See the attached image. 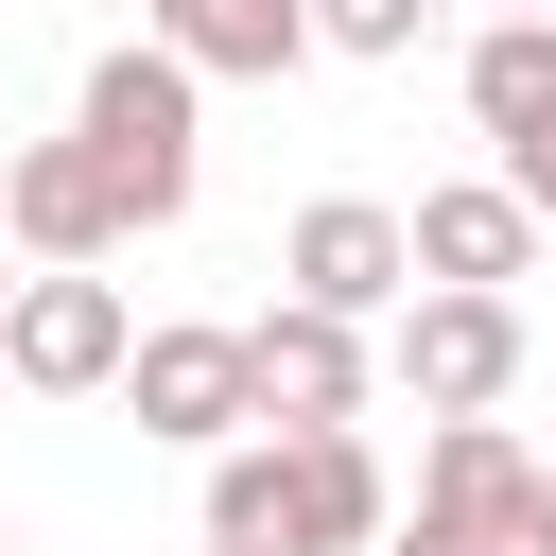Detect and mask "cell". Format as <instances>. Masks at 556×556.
Returning a JSON list of instances; mask_svg holds the SVG:
<instances>
[{"label":"cell","instance_id":"cell-19","mask_svg":"<svg viewBox=\"0 0 556 556\" xmlns=\"http://www.w3.org/2000/svg\"><path fill=\"white\" fill-rule=\"evenodd\" d=\"M0 295H17V261H0Z\"/></svg>","mask_w":556,"mask_h":556},{"label":"cell","instance_id":"cell-7","mask_svg":"<svg viewBox=\"0 0 556 556\" xmlns=\"http://www.w3.org/2000/svg\"><path fill=\"white\" fill-rule=\"evenodd\" d=\"M400 243H417V295H504V278L539 261V208H521L504 174H452V191L400 208Z\"/></svg>","mask_w":556,"mask_h":556},{"label":"cell","instance_id":"cell-8","mask_svg":"<svg viewBox=\"0 0 556 556\" xmlns=\"http://www.w3.org/2000/svg\"><path fill=\"white\" fill-rule=\"evenodd\" d=\"M243 382H261V417H278V434H330V417H365V330L278 295V313L243 330Z\"/></svg>","mask_w":556,"mask_h":556},{"label":"cell","instance_id":"cell-18","mask_svg":"<svg viewBox=\"0 0 556 556\" xmlns=\"http://www.w3.org/2000/svg\"><path fill=\"white\" fill-rule=\"evenodd\" d=\"M191 556H243V539H191Z\"/></svg>","mask_w":556,"mask_h":556},{"label":"cell","instance_id":"cell-13","mask_svg":"<svg viewBox=\"0 0 556 556\" xmlns=\"http://www.w3.org/2000/svg\"><path fill=\"white\" fill-rule=\"evenodd\" d=\"M434 0H313V52H417Z\"/></svg>","mask_w":556,"mask_h":556},{"label":"cell","instance_id":"cell-16","mask_svg":"<svg viewBox=\"0 0 556 556\" xmlns=\"http://www.w3.org/2000/svg\"><path fill=\"white\" fill-rule=\"evenodd\" d=\"M504 556H556V469H539V486L504 504Z\"/></svg>","mask_w":556,"mask_h":556},{"label":"cell","instance_id":"cell-6","mask_svg":"<svg viewBox=\"0 0 556 556\" xmlns=\"http://www.w3.org/2000/svg\"><path fill=\"white\" fill-rule=\"evenodd\" d=\"M122 400H139V434H156V452H226V434L261 417L243 330H139V348H122Z\"/></svg>","mask_w":556,"mask_h":556},{"label":"cell","instance_id":"cell-3","mask_svg":"<svg viewBox=\"0 0 556 556\" xmlns=\"http://www.w3.org/2000/svg\"><path fill=\"white\" fill-rule=\"evenodd\" d=\"M122 348H139V313H122L104 261H35L0 295V382L17 400H87V382H122Z\"/></svg>","mask_w":556,"mask_h":556},{"label":"cell","instance_id":"cell-5","mask_svg":"<svg viewBox=\"0 0 556 556\" xmlns=\"http://www.w3.org/2000/svg\"><path fill=\"white\" fill-rule=\"evenodd\" d=\"M382 365H400L417 417H486V400L521 382V313H504V295H400V348H382Z\"/></svg>","mask_w":556,"mask_h":556},{"label":"cell","instance_id":"cell-11","mask_svg":"<svg viewBox=\"0 0 556 556\" xmlns=\"http://www.w3.org/2000/svg\"><path fill=\"white\" fill-rule=\"evenodd\" d=\"M521 486H539V452H521L504 417H434V452H417V504H434V521H486V539H504Z\"/></svg>","mask_w":556,"mask_h":556},{"label":"cell","instance_id":"cell-12","mask_svg":"<svg viewBox=\"0 0 556 556\" xmlns=\"http://www.w3.org/2000/svg\"><path fill=\"white\" fill-rule=\"evenodd\" d=\"M469 122H486V139L556 122V17H486V35H469Z\"/></svg>","mask_w":556,"mask_h":556},{"label":"cell","instance_id":"cell-20","mask_svg":"<svg viewBox=\"0 0 556 556\" xmlns=\"http://www.w3.org/2000/svg\"><path fill=\"white\" fill-rule=\"evenodd\" d=\"M0 556H17V539H0Z\"/></svg>","mask_w":556,"mask_h":556},{"label":"cell","instance_id":"cell-17","mask_svg":"<svg viewBox=\"0 0 556 556\" xmlns=\"http://www.w3.org/2000/svg\"><path fill=\"white\" fill-rule=\"evenodd\" d=\"M486 17H556V0H486Z\"/></svg>","mask_w":556,"mask_h":556},{"label":"cell","instance_id":"cell-4","mask_svg":"<svg viewBox=\"0 0 556 556\" xmlns=\"http://www.w3.org/2000/svg\"><path fill=\"white\" fill-rule=\"evenodd\" d=\"M278 278H295V313H400L417 295V243H400V208H365V191H313L295 208V243H278Z\"/></svg>","mask_w":556,"mask_h":556},{"label":"cell","instance_id":"cell-1","mask_svg":"<svg viewBox=\"0 0 556 556\" xmlns=\"http://www.w3.org/2000/svg\"><path fill=\"white\" fill-rule=\"evenodd\" d=\"M382 521H400V486L348 417L330 434H243L208 469V539H243V556H382Z\"/></svg>","mask_w":556,"mask_h":556},{"label":"cell","instance_id":"cell-14","mask_svg":"<svg viewBox=\"0 0 556 556\" xmlns=\"http://www.w3.org/2000/svg\"><path fill=\"white\" fill-rule=\"evenodd\" d=\"M382 556H504V539H486V521H434V504H400V521H382Z\"/></svg>","mask_w":556,"mask_h":556},{"label":"cell","instance_id":"cell-2","mask_svg":"<svg viewBox=\"0 0 556 556\" xmlns=\"http://www.w3.org/2000/svg\"><path fill=\"white\" fill-rule=\"evenodd\" d=\"M70 139L104 156L122 226H174V208H191V70H174L156 35H122V52L87 70V122H70Z\"/></svg>","mask_w":556,"mask_h":556},{"label":"cell","instance_id":"cell-10","mask_svg":"<svg viewBox=\"0 0 556 556\" xmlns=\"http://www.w3.org/2000/svg\"><path fill=\"white\" fill-rule=\"evenodd\" d=\"M139 35L191 70V87H278L313 52V0H139Z\"/></svg>","mask_w":556,"mask_h":556},{"label":"cell","instance_id":"cell-15","mask_svg":"<svg viewBox=\"0 0 556 556\" xmlns=\"http://www.w3.org/2000/svg\"><path fill=\"white\" fill-rule=\"evenodd\" d=\"M504 191H521V208L556 226V122H521V139H504Z\"/></svg>","mask_w":556,"mask_h":556},{"label":"cell","instance_id":"cell-9","mask_svg":"<svg viewBox=\"0 0 556 556\" xmlns=\"http://www.w3.org/2000/svg\"><path fill=\"white\" fill-rule=\"evenodd\" d=\"M0 243H17V261H104V243H139V226H122V191H104L87 139H35V156L0 174Z\"/></svg>","mask_w":556,"mask_h":556}]
</instances>
